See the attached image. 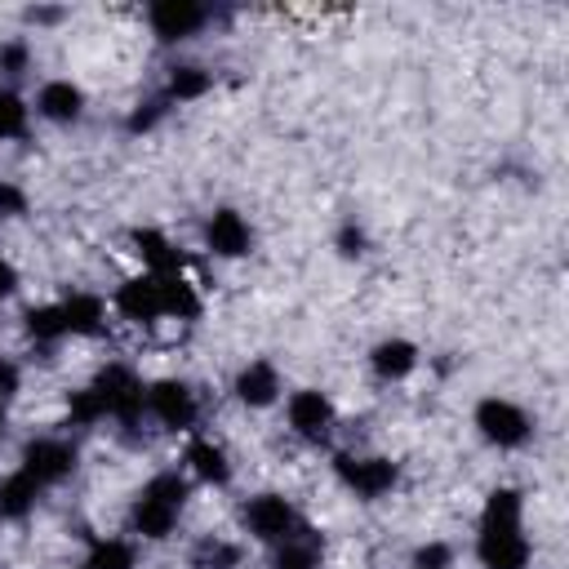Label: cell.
I'll return each instance as SVG.
<instances>
[{"instance_id":"obj_25","label":"cell","mask_w":569,"mask_h":569,"mask_svg":"<svg viewBox=\"0 0 569 569\" xmlns=\"http://www.w3.org/2000/svg\"><path fill=\"white\" fill-rule=\"evenodd\" d=\"M236 565H240V547L222 538H200L191 551V569H236Z\"/></svg>"},{"instance_id":"obj_10","label":"cell","mask_w":569,"mask_h":569,"mask_svg":"<svg viewBox=\"0 0 569 569\" xmlns=\"http://www.w3.org/2000/svg\"><path fill=\"white\" fill-rule=\"evenodd\" d=\"M204 18H209V13H204L196 0H156V4L147 9V22H151V31H156L164 44L196 36V31L204 27Z\"/></svg>"},{"instance_id":"obj_12","label":"cell","mask_w":569,"mask_h":569,"mask_svg":"<svg viewBox=\"0 0 569 569\" xmlns=\"http://www.w3.org/2000/svg\"><path fill=\"white\" fill-rule=\"evenodd\" d=\"M116 307H120V316H129V320H138V325L160 320V280H156L151 271L124 280V284L116 289Z\"/></svg>"},{"instance_id":"obj_23","label":"cell","mask_w":569,"mask_h":569,"mask_svg":"<svg viewBox=\"0 0 569 569\" xmlns=\"http://www.w3.org/2000/svg\"><path fill=\"white\" fill-rule=\"evenodd\" d=\"M209 84H213V76H209L204 67L182 62V67H173L169 80H164V102H191V98H200Z\"/></svg>"},{"instance_id":"obj_15","label":"cell","mask_w":569,"mask_h":569,"mask_svg":"<svg viewBox=\"0 0 569 569\" xmlns=\"http://www.w3.org/2000/svg\"><path fill=\"white\" fill-rule=\"evenodd\" d=\"M369 365L382 382H400L418 369V347L409 338H382L373 351H369Z\"/></svg>"},{"instance_id":"obj_26","label":"cell","mask_w":569,"mask_h":569,"mask_svg":"<svg viewBox=\"0 0 569 569\" xmlns=\"http://www.w3.org/2000/svg\"><path fill=\"white\" fill-rule=\"evenodd\" d=\"M27 120H31V107L13 89H0V142L22 138L27 133Z\"/></svg>"},{"instance_id":"obj_32","label":"cell","mask_w":569,"mask_h":569,"mask_svg":"<svg viewBox=\"0 0 569 569\" xmlns=\"http://www.w3.org/2000/svg\"><path fill=\"white\" fill-rule=\"evenodd\" d=\"M0 213H4V218H18V213H27V196H22L13 182H0Z\"/></svg>"},{"instance_id":"obj_9","label":"cell","mask_w":569,"mask_h":569,"mask_svg":"<svg viewBox=\"0 0 569 569\" xmlns=\"http://www.w3.org/2000/svg\"><path fill=\"white\" fill-rule=\"evenodd\" d=\"M284 413H289V427H293L302 440H311V445L329 440V431H333V400H329L325 391H316V387L293 391Z\"/></svg>"},{"instance_id":"obj_22","label":"cell","mask_w":569,"mask_h":569,"mask_svg":"<svg viewBox=\"0 0 569 569\" xmlns=\"http://www.w3.org/2000/svg\"><path fill=\"white\" fill-rule=\"evenodd\" d=\"M316 565H320V538L307 525H298V533L280 542V556L271 569H316Z\"/></svg>"},{"instance_id":"obj_31","label":"cell","mask_w":569,"mask_h":569,"mask_svg":"<svg viewBox=\"0 0 569 569\" xmlns=\"http://www.w3.org/2000/svg\"><path fill=\"white\" fill-rule=\"evenodd\" d=\"M365 244H369V240H365V231H360L356 222H347V227L338 231V253H342V258H360Z\"/></svg>"},{"instance_id":"obj_1","label":"cell","mask_w":569,"mask_h":569,"mask_svg":"<svg viewBox=\"0 0 569 569\" xmlns=\"http://www.w3.org/2000/svg\"><path fill=\"white\" fill-rule=\"evenodd\" d=\"M520 516H525L520 489L498 485L485 498L480 538H476V556L485 569H525L529 565V538L520 533Z\"/></svg>"},{"instance_id":"obj_11","label":"cell","mask_w":569,"mask_h":569,"mask_svg":"<svg viewBox=\"0 0 569 569\" xmlns=\"http://www.w3.org/2000/svg\"><path fill=\"white\" fill-rule=\"evenodd\" d=\"M204 244L218 258H244L253 249V231L236 209H213L209 222H204Z\"/></svg>"},{"instance_id":"obj_19","label":"cell","mask_w":569,"mask_h":569,"mask_svg":"<svg viewBox=\"0 0 569 569\" xmlns=\"http://www.w3.org/2000/svg\"><path fill=\"white\" fill-rule=\"evenodd\" d=\"M160 280V316H173V320H196L200 316V293L191 289V280L178 271V276H156Z\"/></svg>"},{"instance_id":"obj_29","label":"cell","mask_w":569,"mask_h":569,"mask_svg":"<svg viewBox=\"0 0 569 569\" xmlns=\"http://www.w3.org/2000/svg\"><path fill=\"white\" fill-rule=\"evenodd\" d=\"M27 62H31V53H27V44H22V40L0 44V71H4V76H22V71H27Z\"/></svg>"},{"instance_id":"obj_34","label":"cell","mask_w":569,"mask_h":569,"mask_svg":"<svg viewBox=\"0 0 569 569\" xmlns=\"http://www.w3.org/2000/svg\"><path fill=\"white\" fill-rule=\"evenodd\" d=\"M13 289H18V271H13L9 258H0V298H9Z\"/></svg>"},{"instance_id":"obj_2","label":"cell","mask_w":569,"mask_h":569,"mask_svg":"<svg viewBox=\"0 0 569 569\" xmlns=\"http://www.w3.org/2000/svg\"><path fill=\"white\" fill-rule=\"evenodd\" d=\"M182 507H187V476H178V471H160V476H151V480L142 485V493L133 498L129 525H133V533L160 542V538L173 533Z\"/></svg>"},{"instance_id":"obj_7","label":"cell","mask_w":569,"mask_h":569,"mask_svg":"<svg viewBox=\"0 0 569 569\" xmlns=\"http://www.w3.org/2000/svg\"><path fill=\"white\" fill-rule=\"evenodd\" d=\"M22 471L44 489V485H58L76 471V445L58 440V436H40V440H27L22 449Z\"/></svg>"},{"instance_id":"obj_4","label":"cell","mask_w":569,"mask_h":569,"mask_svg":"<svg viewBox=\"0 0 569 569\" xmlns=\"http://www.w3.org/2000/svg\"><path fill=\"white\" fill-rule=\"evenodd\" d=\"M476 427H480V436L489 440V445H498V449H520L525 440H529V413L516 405V400H502V396H485L480 405H476Z\"/></svg>"},{"instance_id":"obj_3","label":"cell","mask_w":569,"mask_h":569,"mask_svg":"<svg viewBox=\"0 0 569 569\" xmlns=\"http://www.w3.org/2000/svg\"><path fill=\"white\" fill-rule=\"evenodd\" d=\"M89 391L98 396L102 418H120L124 427H133L138 413L147 409V387H142V378H138L129 365H107V369L89 382Z\"/></svg>"},{"instance_id":"obj_18","label":"cell","mask_w":569,"mask_h":569,"mask_svg":"<svg viewBox=\"0 0 569 569\" xmlns=\"http://www.w3.org/2000/svg\"><path fill=\"white\" fill-rule=\"evenodd\" d=\"M36 498H40V485H36L22 467L9 471V476L0 480V520H22V516H31Z\"/></svg>"},{"instance_id":"obj_33","label":"cell","mask_w":569,"mask_h":569,"mask_svg":"<svg viewBox=\"0 0 569 569\" xmlns=\"http://www.w3.org/2000/svg\"><path fill=\"white\" fill-rule=\"evenodd\" d=\"M18 382H22V378H18V365H13L9 356H0V405H9V400L18 396Z\"/></svg>"},{"instance_id":"obj_5","label":"cell","mask_w":569,"mask_h":569,"mask_svg":"<svg viewBox=\"0 0 569 569\" xmlns=\"http://www.w3.org/2000/svg\"><path fill=\"white\" fill-rule=\"evenodd\" d=\"M298 525H302V520H298L293 502L280 498V493H258V498L244 502V529H249L258 542H284V538L298 533Z\"/></svg>"},{"instance_id":"obj_8","label":"cell","mask_w":569,"mask_h":569,"mask_svg":"<svg viewBox=\"0 0 569 569\" xmlns=\"http://www.w3.org/2000/svg\"><path fill=\"white\" fill-rule=\"evenodd\" d=\"M147 409L156 413V422L160 427H169V431H187L191 422H196V391L187 387V382H178V378H160V382H151L147 387Z\"/></svg>"},{"instance_id":"obj_6","label":"cell","mask_w":569,"mask_h":569,"mask_svg":"<svg viewBox=\"0 0 569 569\" xmlns=\"http://www.w3.org/2000/svg\"><path fill=\"white\" fill-rule=\"evenodd\" d=\"M333 471H338V480H342L356 498H365V502L391 493L396 480H400V467H396L391 458H338Z\"/></svg>"},{"instance_id":"obj_30","label":"cell","mask_w":569,"mask_h":569,"mask_svg":"<svg viewBox=\"0 0 569 569\" xmlns=\"http://www.w3.org/2000/svg\"><path fill=\"white\" fill-rule=\"evenodd\" d=\"M449 560H453V551L445 542H427V547H418L413 569H449Z\"/></svg>"},{"instance_id":"obj_16","label":"cell","mask_w":569,"mask_h":569,"mask_svg":"<svg viewBox=\"0 0 569 569\" xmlns=\"http://www.w3.org/2000/svg\"><path fill=\"white\" fill-rule=\"evenodd\" d=\"M133 249H138V258L147 262V271L151 276H178L182 271V253L169 244V236H160L156 227H138L133 236Z\"/></svg>"},{"instance_id":"obj_24","label":"cell","mask_w":569,"mask_h":569,"mask_svg":"<svg viewBox=\"0 0 569 569\" xmlns=\"http://www.w3.org/2000/svg\"><path fill=\"white\" fill-rule=\"evenodd\" d=\"M80 569H133V542L124 538H98Z\"/></svg>"},{"instance_id":"obj_14","label":"cell","mask_w":569,"mask_h":569,"mask_svg":"<svg viewBox=\"0 0 569 569\" xmlns=\"http://www.w3.org/2000/svg\"><path fill=\"white\" fill-rule=\"evenodd\" d=\"M36 111H40L44 120H53V124H71V120H80V111H84V93H80V84H71V80H44L40 93H36Z\"/></svg>"},{"instance_id":"obj_20","label":"cell","mask_w":569,"mask_h":569,"mask_svg":"<svg viewBox=\"0 0 569 569\" xmlns=\"http://www.w3.org/2000/svg\"><path fill=\"white\" fill-rule=\"evenodd\" d=\"M187 467H191L204 485H227V480H231V462H227L222 445H213V440H204V436H196V440L187 445Z\"/></svg>"},{"instance_id":"obj_21","label":"cell","mask_w":569,"mask_h":569,"mask_svg":"<svg viewBox=\"0 0 569 569\" xmlns=\"http://www.w3.org/2000/svg\"><path fill=\"white\" fill-rule=\"evenodd\" d=\"M22 329L36 347H53L58 338H67V325H62V307L58 302H40V307H27L22 316Z\"/></svg>"},{"instance_id":"obj_13","label":"cell","mask_w":569,"mask_h":569,"mask_svg":"<svg viewBox=\"0 0 569 569\" xmlns=\"http://www.w3.org/2000/svg\"><path fill=\"white\" fill-rule=\"evenodd\" d=\"M280 396V373L271 360H249L240 373H236V400L249 405V409H267L276 405Z\"/></svg>"},{"instance_id":"obj_35","label":"cell","mask_w":569,"mask_h":569,"mask_svg":"<svg viewBox=\"0 0 569 569\" xmlns=\"http://www.w3.org/2000/svg\"><path fill=\"white\" fill-rule=\"evenodd\" d=\"M0 431H4V405H0Z\"/></svg>"},{"instance_id":"obj_27","label":"cell","mask_w":569,"mask_h":569,"mask_svg":"<svg viewBox=\"0 0 569 569\" xmlns=\"http://www.w3.org/2000/svg\"><path fill=\"white\" fill-rule=\"evenodd\" d=\"M67 418H71L76 427H89V422H98V418H102V405H98V396H93L89 387L71 391V400H67Z\"/></svg>"},{"instance_id":"obj_17","label":"cell","mask_w":569,"mask_h":569,"mask_svg":"<svg viewBox=\"0 0 569 569\" xmlns=\"http://www.w3.org/2000/svg\"><path fill=\"white\" fill-rule=\"evenodd\" d=\"M58 307H62V325H67V333H80V338L102 333L107 307H102V298H98V293H67Z\"/></svg>"},{"instance_id":"obj_28","label":"cell","mask_w":569,"mask_h":569,"mask_svg":"<svg viewBox=\"0 0 569 569\" xmlns=\"http://www.w3.org/2000/svg\"><path fill=\"white\" fill-rule=\"evenodd\" d=\"M164 111H169L164 93H160V98H147V102H138V107L129 111V133H147V129H156Z\"/></svg>"}]
</instances>
